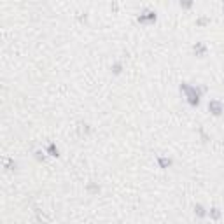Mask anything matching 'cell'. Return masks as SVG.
<instances>
[{"mask_svg":"<svg viewBox=\"0 0 224 224\" xmlns=\"http://www.w3.org/2000/svg\"><path fill=\"white\" fill-rule=\"evenodd\" d=\"M180 91H184L186 98H187V103L189 105L196 107L200 103V91H198L194 86H189L187 82H182L180 84Z\"/></svg>","mask_w":224,"mask_h":224,"instance_id":"obj_1","label":"cell"},{"mask_svg":"<svg viewBox=\"0 0 224 224\" xmlns=\"http://www.w3.org/2000/svg\"><path fill=\"white\" fill-rule=\"evenodd\" d=\"M208 110H210L214 116H221L224 112V107H222V103H221L219 100H210V103H208Z\"/></svg>","mask_w":224,"mask_h":224,"instance_id":"obj_2","label":"cell"},{"mask_svg":"<svg viewBox=\"0 0 224 224\" xmlns=\"http://www.w3.org/2000/svg\"><path fill=\"white\" fill-rule=\"evenodd\" d=\"M156 19V14H152V12H145V14H142V16H138V21H154Z\"/></svg>","mask_w":224,"mask_h":224,"instance_id":"obj_3","label":"cell"},{"mask_svg":"<svg viewBox=\"0 0 224 224\" xmlns=\"http://www.w3.org/2000/svg\"><path fill=\"white\" fill-rule=\"evenodd\" d=\"M158 163H159V167H161V168H168L172 165V159L163 158V156H161V158H158Z\"/></svg>","mask_w":224,"mask_h":224,"instance_id":"obj_4","label":"cell"},{"mask_svg":"<svg viewBox=\"0 0 224 224\" xmlns=\"http://www.w3.org/2000/svg\"><path fill=\"white\" fill-rule=\"evenodd\" d=\"M208 215H210L212 219H219V217H221V212H219V208H217V207H214V208H210V210H208Z\"/></svg>","mask_w":224,"mask_h":224,"instance_id":"obj_7","label":"cell"},{"mask_svg":"<svg viewBox=\"0 0 224 224\" xmlns=\"http://www.w3.org/2000/svg\"><path fill=\"white\" fill-rule=\"evenodd\" d=\"M121 68H123L121 63H116V65L112 67V72H114V74H121Z\"/></svg>","mask_w":224,"mask_h":224,"instance_id":"obj_9","label":"cell"},{"mask_svg":"<svg viewBox=\"0 0 224 224\" xmlns=\"http://www.w3.org/2000/svg\"><path fill=\"white\" fill-rule=\"evenodd\" d=\"M193 49H194V53H196L198 56H203V54H205V51H207V49H205V46H203V44H196Z\"/></svg>","mask_w":224,"mask_h":224,"instance_id":"obj_6","label":"cell"},{"mask_svg":"<svg viewBox=\"0 0 224 224\" xmlns=\"http://www.w3.org/2000/svg\"><path fill=\"white\" fill-rule=\"evenodd\" d=\"M194 214L198 215V217H205L208 212H205V208H203V205H196L194 207Z\"/></svg>","mask_w":224,"mask_h":224,"instance_id":"obj_5","label":"cell"},{"mask_svg":"<svg viewBox=\"0 0 224 224\" xmlns=\"http://www.w3.org/2000/svg\"><path fill=\"white\" fill-rule=\"evenodd\" d=\"M37 159H44V154L40 152V151H39V152H37Z\"/></svg>","mask_w":224,"mask_h":224,"instance_id":"obj_10","label":"cell"},{"mask_svg":"<svg viewBox=\"0 0 224 224\" xmlns=\"http://www.w3.org/2000/svg\"><path fill=\"white\" fill-rule=\"evenodd\" d=\"M47 154L49 156H58V147L54 144H49L47 145Z\"/></svg>","mask_w":224,"mask_h":224,"instance_id":"obj_8","label":"cell"}]
</instances>
